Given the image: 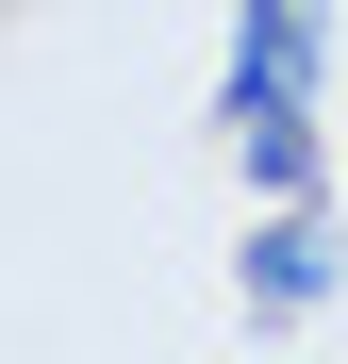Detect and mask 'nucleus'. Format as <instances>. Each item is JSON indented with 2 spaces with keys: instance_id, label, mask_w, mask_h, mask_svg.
<instances>
[{
  "instance_id": "2",
  "label": "nucleus",
  "mask_w": 348,
  "mask_h": 364,
  "mask_svg": "<svg viewBox=\"0 0 348 364\" xmlns=\"http://www.w3.org/2000/svg\"><path fill=\"white\" fill-rule=\"evenodd\" d=\"M249 298H265V315H315V298H332V232H315V199H265V232H249Z\"/></svg>"
},
{
  "instance_id": "1",
  "label": "nucleus",
  "mask_w": 348,
  "mask_h": 364,
  "mask_svg": "<svg viewBox=\"0 0 348 364\" xmlns=\"http://www.w3.org/2000/svg\"><path fill=\"white\" fill-rule=\"evenodd\" d=\"M315 83H332V0H232V67H216V133L249 166V199H315Z\"/></svg>"
}]
</instances>
